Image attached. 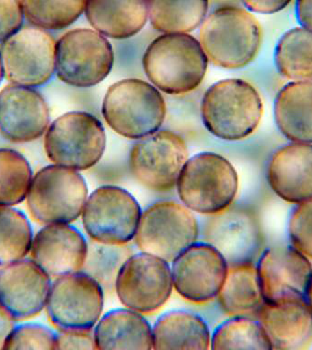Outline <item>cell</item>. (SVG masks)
I'll list each match as a JSON object with an SVG mask.
<instances>
[{
	"mask_svg": "<svg viewBox=\"0 0 312 350\" xmlns=\"http://www.w3.org/2000/svg\"><path fill=\"white\" fill-rule=\"evenodd\" d=\"M290 245L312 261V199L295 204L287 223Z\"/></svg>",
	"mask_w": 312,
	"mask_h": 350,
	"instance_id": "obj_36",
	"label": "cell"
},
{
	"mask_svg": "<svg viewBox=\"0 0 312 350\" xmlns=\"http://www.w3.org/2000/svg\"><path fill=\"white\" fill-rule=\"evenodd\" d=\"M33 172L29 161L10 148H0V206H14L26 199Z\"/></svg>",
	"mask_w": 312,
	"mask_h": 350,
	"instance_id": "obj_33",
	"label": "cell"
},
{
	"mask_svg": "<svg viewBox=\"0 0 312 350\" xmlns=\"http://www.w3.org/2000/svg\"><path fill=\"white\" fill-rule=\"evenodd\" d=\"M15 320L0 308V349H4L5 340L15 327Z\"/></svg>",
	"mask_w": 312,
	"mask_h": 350,
	"instance_id": "obj_41",
	"label": "cell"
},
{
	"mask_svg": "<svg viewBox=\"0 0 312 350\" xmlns=\"http://www.w3.org/2000/svg\"><path fill=\"white\" fill-rule=\"evenodd\" d=\"M305 300L307 305H308L309 308L311 309L312 313V281L311 286L309 287L308 292H307Z\"/></svg>",
	"mask_w": 312,
	"mask_h": 350,
	"instance_id": "obj_42",
	"label": "cell"
},
{
	"mask_svg": "<svg viewBox=\"0 0 312 350\" xmlns=\"http://www.w3.org/2000/svg\"><path fill=\"white\" fill-rule=\"evenodd\" d=\"M199 235V224L192 211L172 200L153 202L140 217L135 237L140 250L172 261Z\"/></svg>",
	"mask_w": 312,
	"mask_h": 350,
	"instance_id": "obj_9",
	"label": "cell"
},
{
	"mask_svg": "<svg viewBox=\"0 0 312 350\" xmlns=\"http://www.w3.org/2000/svg\"><path fill=\"white\" fill-rule=\"evenodd\" d=\"M210 349L271 350L272 347L259 319L233 316L216 327Z\"/></svg>",
	"mask_w": 312,
	"mask_h": 350,
	"instance_id": "obj_30",
	"label": "cell"
},
{
	"mask_svg": "<svg viewBox=\"0 0 312 350\" xmlns=\"http://www.w3.org/2000/svg\"><path fill=\"white\" fill-rule=\"evenodd\" d=\"M106 147L100 120L85 111H70L57 118L44 137V149L57 165L85 171L96 165Z\"/></svg>",
	"mask_w": 312,
	"mask_h": 350,
	"instance_id": "obj_7",
	"label": "cell"
},
{
	"mask_svg": "<svg viewBox=\"0 0 312 350\" xmlns=\"http://www.w3.org/2000/svg\"><path fill=\"white\" fill-rule=\"evenodd\" d=\"M229 264L218 249L207 242H196L172 260V284L183 299L207 303L218 297Z\"/></svg>",
	"mask_w": 312,
	"mask_h": 350,
	"instance_id": "obj_15",
	"label": "cell"
},
{
	"mask_svg": "<svg viewBox=\"0 0 312 350\" xmlns=\"http://www.w3.org/2000/svg\"><path fill=\"white\" fill-rule=\"evenodd\" d=\"M103 115L119 135L141 139L156 133L166 119V100L157 88L138 79L115 82L107 90Z\"/></svg>",
	"mask_w": 312,
	"mask_h": 350,
	"instance_id": "obj_4",
	"label": "cell"
},
{
	"mask_svg": "<svg viewBox=\"0 0 312 350\" xmlns=\"http://www.w3.org/2000/svg\"><path fill=\"white\" fill-rule=\"evenodd\" d=\"M33 237L31 224L22 211L0 206V267L25 258Z\"/></svg>",
	"mask_w": 312,
	"mask_h": 350,
	"instance_id": "obj_31",
	"label": "cell"
},
{
	"mask_svg": "<svg viewBox=\"0 0 312 350\" xmlns=\"http://www.w3.org/2000/svg\"><path fill=\"white\" fill-rule=\"evenodd\" d=\"M4 77V70H3L1 56H0V83H1L2 79Z\"/></svg>",
	"mask_w": 312,
	"mask_h": 350,
	"instance_id": "obj_43",
	"label": "cell"
},
{
	"mask_svg": "<svg viewBox=\"0 0 312 350\" xmlns=\"http://www.w3.org/2000/svg\"><path fill=\"white\" fill-rule=\"evenodd\" d=\"M278 73L291 81H312V32L293 27L282 35L275 49Z\"/></svg>",
	"mask_w": 312,
	"mask_h": 350,
	"instance_id": "obj_29",
	"label": "cell"
},
{
	"mask_svg": "<svg viewBox=\"0 0 312 350\" xmlns=\"http://www.w3.org/2000/svg\"><path fill=\"white\" fill-rule=\"evenodd\" d=\"M84 14L96 31L116 40L133 37L149 18L148 0H86Z\"/></svg>",
	"mask_w": 312,
	"mask_h": 350,
	"instance_id": "obj_23",
	"label": "cell"
},
{
	"mask_svg": "<svg viewBox=\"0 0 312 350\" xmlns=\"http://www.w3.org/2000/svg\"><path fill=\"white\" fill-rule=\"evenodd\" d=\"M293 0H241L250 12L270 15L289 7Z\"/></svg>",
	"mask_w": 312,
	"mask_h": 350,
	"instance_id": "obj_39",
	"label": "cell"
},
{
	"mask_svg": "<svg viewBox=\"0 0 312 350\" xmlns=\"http://www.w3.org/2000/svg\"><path fill=\"white\" fill-rule=\"evenodd\" d=\"M209 0H148L153 29L161 33H189L207 18Z\"/></svg>",
	"mask_w": 312,
	"mask_h": 350,
	"instance_id": "obj_28",
	"label": "cell"
},
{
	"mask_svg": "<svg viewBox=\"0 0 312 350\" xmlns=\"http://www.w3.org/2000/svg\"><path fill=\"white\" fill-rule=\"evenodd\" d=\"M172 289L168 262L142 251L125 260L114 284L120 302L141 314L158 311L171 297Z\"/></svg>",
	"mask_w": 312,
	"mask_h": 350,
	"instance_id": "obj_13",
	"label": "cell"
},
{
	"mask_svg": "<svg viewBox=\"0 0 312 350\" xmlns=\"http://www.w3.org/2000/svg\"><path fill=\"white\" fill-rule=\"evenodd\" d=\"M238 185L237 172L227 159L201 152L186 161L177 187L180 201L188 209L213 215L231 206Z\"/></svg>",
	"mask_w": 312,
	"mask_h": 350,
	"instance_id": "obj_5",
	"label": "cell"
},
{
	"mask_svg": "<svg viewBox=\"0 0 312 350\" xmlns=\"http://www.w3.org/2000/svg\"><path fill=\"white\" fill-rule=\"evenodd\" d=\"M86 238L70 224H46L33 237L32 260L51 278L79 272L88 254Z\"/></svg>",
	"mask_w": 312,
	"mask_h": 350,
	"instance_id": "obj_20",
	"label": "cell"
},
{
	"mask_svg": "<svg viewBox=\"0 0 312 350\" xmlns=\"http://www.w3.org/2000/svg\"><path fill=\"white\" fill-rule=\"evenodd\" d=\"M222 310L229 316H249L264 304L257 265L254 262L229 265L218 295Z\"/></svg>",
	"mask_w": 312,
	"mask_h": 350,
	"instance_id": "obj_27",
	"label": "cell"
},
{
	"mask_svg": "<svg viewBox=\"0 0 312 350\" xmlns=\"http://www.w3.org/2000/svg\"><path fill=\"white\" fill-rule=\"evenodd\" d=\"M87 199V183L81 174L55 163L33 175L26 197L30 215L45 224L76 221Z\"/></svg>",
	"mask_w": 312,
	"mask_h": 350,
	"instance_id": "obj_6",
	"label": "cell"
},
{
	"mask_svg": "<svg viewBox=\"0 0 312 350\" xmlns=\"http://www.w3.org/2000/svg\"><path fill=\"white\" fill-rule=\"evenodd\" d=\"M56 41L48 30L27 25L0 43L4 75L10 83L38 88L55 73Z\"/></svg>",
	"mask_w": 312,
	"mask_h": 350,
	"instance_id": "obj_12",
	"label": "cell"
},
{
	"mask_svg": "<svg viewBox=\"0 0 312 350\" xmlns=\"http://www.w3.org/2000/svg\"><path fill=\"white\" fill-rule=\"evenodd\" d=\"M153 349H210L209 327L199 314L172 310L159 317L153 327Z\"/></svg>",
	"mask_w": 312,
	"mask_h": 350,
	"instance_id": "obj_26",
	"label": "cell"
},
{
	"mask_svg": "<svg viewBox=\"0 0 312 350\" xmlns=\"http://www.w3.org/2000/svg\"><path fill=\"white\" fill-rule=\"evenodd\" d=\"M24 21L19 0H0V43L23 27Z\"/></svg>",
	"mask_w": 312,
	"mask_h": 350,
	"instance_id": "obj_37",
	"label": "cell"
},
{
	"mask_svg": "<svg viewBox=\"0 0 312 350\" xmlns=\"http://www.w3.org/2000/svg\"><path fill=\"white\" fill-rule=\"evenodd\" d=\"M262 43L261 26L246 8L223 5L203 22L200 44L208 60L224 68L250 64Z\"/></svg>",
	"mask_w": 312,
	"mask_h": 350,
	"instance_id": "obj_2",
	"label": "cell"
},
{
	"mask_svg": "<svg viewBox=\"0 0 312 350\" xmlns=\"http://www.w3.org/2000/svg\"><path fill=\"white\" fill-rule=\"evenodd\" d=\"M57 349H96L92 330H59L57 333Z\"/></svg>",
	"mask_w": 312,
	"mask_h": 350,
	"instance_id": "obj_38",
	"label": "cell"
},
{
	"mask_svg": "<svg viewBox=\"0 0 312 350\" xmlns=\"http://www.w3.org/2000/svg\"><path fill=\"white\" fill-rule=\"evenodd\" d=\"M296 14L300 26L312 32V0H297Z\"/></svg>",
	"mask_w": 312,
	"mask_h": 350,
	"instance_id": "obj_40",
	"label": "cell"
},
{
	"mask_svg": "<svg viewBox=\"0 0 312 350\" xmlns=\"http://www.w3.org/2000/svg\"><path fill=\"white\" fill-rule=\"evenodd\" d=\"M274 118L290 142L312 144V81H291L282 87L274 101Z\"/></svg>",
	"mask_w": 312,
	"mask_h": 350,
	"instance_id": "obj_25",
	"label": "cell"
},
{
	"mask_svg": "<svg viewBox=\"0 0 312 350\" xmlns=\"http://www.w3.org/2000/svg\"><path fill=\"white\" fill-rule=\"evenodd\" d=\"M256 265L265 303L305 299L312 281V261L294 246L265 249Z\"/></svg>",
	"mask_w": 312,
	"mask_h": 350,
	"instance_id": "obj_16",
	"label": "cell"
},
{
	"mask_svg": "<svg viewBox=\"0 0 312 350\" xmlns=\"http://www.w3.org/2000/svg\"><path fill=\"white\" fill-rule=\"evenodd\" d=\"M188 160L182 137L170 131H157L131 148L130 169L133 176L150 190L166 193L177 185Z\"/></svg>",
	"mask_w": 312,
	"mask_h": 350,
	"instance_id": "obj_14",
	"label": "cell"
},
{
	"mask_svg": "<svg viewBox=\"0 0 312 350\" xmlns=\"http://www.w3.org/2000/svg\"><path fill=\"white\" fill-rule=\"evenodd\" d=\"M131 254L130 249L125 245H106L92 241L82 269L94 278L103 289H114L120 268Z\"/></svg>",
	"mask_w": 312,
	"mask_h": 350,
	"instance_id": "obj_34",
	"label": "cell"
},
{
	"mask_svg": "<svg viewBox=\"0 0 312 350\" xmlns=\"http://www.w3.org/2000/svg\"><path fill=\"white\" fill-rule=\"evenodd\" d=\"M142 66L151 83L171 95L192 92L201 85L208 59L188 33H164L148 46Z\"/></svg>",
	"mask_w": 312,
	"mask_h": 350,
	"instance_id": "obj_1",
	"label": "cell"
},
{
	"mask_svg": "<svg viewBox=\"0 0 312 350\" xmlns=\"http://www.w3.org/2000/svg\"><path fill=\"white\" fill-rule=\"evenodd\" d=\"M104 289L84 271L59 276L51 284L47 314L59 330L90 331L103 310Z\"/></svg>",
	"mask_w": 312,
	"mask_h": 350,
	"instance_id": "obj_11",
	"label": "cell"
},
{
	"mask_svg": "<svg viewBox=\"0 0 312 350\" xmlns=\"http://www.w3.org/2000/svg\"><path fill=\"white\" fill-rule=\"evenodd\" d=\"M51 284L32 259L5 265L0 269V308L15 321L32 319L46 308Z\"/></svg>",
	"mask_w": 312,
	"mask_h": 350,
	"instance_id": "obj_17",
	"label": "cell"
},
{
	"mask_svg": "<svg viewBox=\"0 0 312 350\" xmlns=\"http://www.w3.org/2000/svg\"><path fill=\"white\" fill-rule=\"evenodd\" d=\"M114 60L111 43L96 30H70L55 45V73L70 86L90 88L100 83L111 72Z\"/></svg>",
	"mask_w": 312,
	"mask_h": 350,
	"instance_id": "obj_8",
	"label": "cell"
},
{
	"mask_svg": "<svg viewBox=\"0 0 312 350\" xmlns=\"http://www.w3.org/2000/svg\"><path fill=\"white\" fill-rule=\"evenodd\" d=\"M96 349H153V327L141 313L117 308L101 317L93 330Z\"/></svg>",
	"mask_w": 312,
	"mask_h": 350,
	"instance_id": "obj_24",
	"label": "cell"
},
{
	"mask_svg": "<svg viewBox=\"0 0 312 350\" xmlns=\"http://www.w3.org/2000/svg\"><path fill=\"white\" fill-rule=\"evenodd\" d=\"M268 185L291 204L312 199V144L290 142L276 149L267 167Z\"/></svg>",
	"mask_w": 312,
	"mask_h": 350,
	"instance_id": "obj_21",
	"label": "cell"
},
{
	"mask_svg": "<svg viewBox=\"0 0 312 350\" xmlns=\"http://www.w3.org/2000/svg\"><path fill=\"white\" fill-rule=\"evenodd\" d=\"M205 242L218 249L229 265L254 262L261 245V232L255 215L241 208H227L205 223Z\"/></svg>",
	"mask_w": 312,
	"mask_h": 350,
	"instance_id": "obj_19",
	"label": "cell"
},
{
	"mask_svg": "<svg viewBox=\"0 0 312 350\" xmlns=\"http://www.w3.org/2000/svg\"><path fill=\"white\" fill-rule=\"evenodd\" d=\"M257 314L272 349L303 350L312 344V313L305 299L264 303Z\"/></svg>",
	"mask_w": 312,
	"mask_h": 350,
	"instance_id": "obj_22",
	"label": "cell"
},
{
	"mask_svg": "<svg viewBox=\"0 0 312 350\" xmlns=\"http://www.w3.org/2000/svg\"><path fill=\"white\" fill-rule=\"evenodd\" d=\"M48 103L34 88L8 84L0 90V134L14 144L40 139L49 126Z\"/></svg>",
	"mask_w": 312,
	"mask_h": 350,
	"instance_id": "obj_18",
	"label": "cell"
},
{
	"mask_svg": "<svg viewBox=\"0 0 312 350\" xmlns=\"http://www.w3.org/2000/svg\"><path fill=\"white\" fill-rule=\"evenodd\" d=\"M25 19L48 31L67 29L84 12L86 0H19Z\"/></svg>",
	"mask_w": 312,
	"mask_h": 350,
	"instance_id": "obj_32",
	"label": "cell"
},
{
	"mask_svg": "<svg viewBox=\"0 0 312 350\" xmlns=\"http://www.w3.org/2000/svg\"><path fill=\"white\" fill-rule=\"evenodd\" d=\"M3 349H57V333L38 323L16 325Z\"/></svg>",
	"mask_w": 312,
	"mask_h": 350,
	"instance_id": "obj_35",
	"label": "cell"
},
{
	"mask_svg": "<svg viewBox=\"0 0 312 350\" xmlns=\"http://www.w3.org/2000/svg\"><path fill=\"white\" fill-rule=\"evenodd\" d=\"M264 105L259 92L241 79H223L205 92L201 116L205 128L224 141L246 139L259 128Z\"/></svg>",
	"mask_w": 312,
	"mask_h": 350,
	"instance_id": "obj_3",
	"label": "cell"
},
{
	"mask_svg": "<svg viewBox=\"0 0 312 350\" xmlns=\"http://www.w3.org/2000/svg\"><path fill=\"white\" fill-rule=\"evenodd\" d=\"M142 209L125 189L101 186L88 196L82 224L94 242L125 245L135 237Z\"/></svg>",
	"mask_w": 312,
	"mask_h": 350,
	"instance_id": "obj_10",
	"label": "cell"
}]
</instances>
